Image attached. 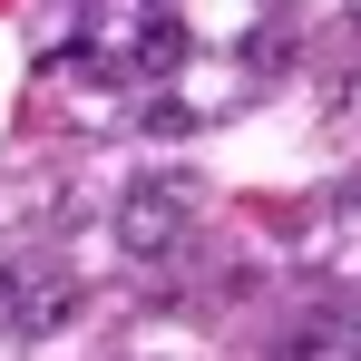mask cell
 <instances>
[{"label": "cell", "mask_w": 361, "mask_h": 361, "mask_svg": "<svg viewBox=\"0 0 361 361\" xmlns=\"http://www.w3.org/2000/svg\"><path fill=\"white\" fill-rule=\"evenodd\" d=\"M30 283H39L30 264H0V332H20V322H30Z\"/></svg>", "instance_id": "cell-4"}, {"label": "cell", "mask_w": 361, "mask_h": 361, "mask_svg": "<svg viewBox=\"0 0 361 361\" xmlns=\"http://www.w3.org/2000/svg\"><path fill=\"white\" fill-rule=\"evenodd\" d=\"M332 342H361V312H332Z\"/></svg>", "instance_id": "cell-5"}, {"label": "cell", "mask_w": 361, "mask_h": 361, "mask_svg": "<svg viewBox=\"0 0 361 361\" xmlns=\"http://www.w3.org/2000/svg\"><path fill=\"white\" fill-rule=\"evenodd\" d=\"M49 78H88V88H108V49H98V39H68V49H49Z\"/></svg>", "instance_id": "cell-3"}, {"label": "cell", "mask_w": 361, "mask_h": 361, "mask_svg": "<svg viewBox=\"0 0 361 361\" xmlns=\"http://www.w3.org/2000/svg\"><path fill=\"white\" fill-rule=\"evenodd\" d=\"M195 215H205V176L157 166V176L127 185V205H118V244L137 254V264H176L185 235H195Z\"/></svg>", "instance_id": "cell-1"}, {"label": "cell", "mask_w": 361, "mask_h": 361, "mask_svg": "<svg viewBox=\"0 0 361 361\" xmlns=\"http://www.w3.org/2000/svg\"><path fill=\"white\" fill-rule=\"evenodd\" d=\"M127 59L147 68V78H166V68L185 59V20H176V10H166V0H157V10L137 20V49H127Z\"/></svg>", "instance_id": "cell-2"}]
</instances>
